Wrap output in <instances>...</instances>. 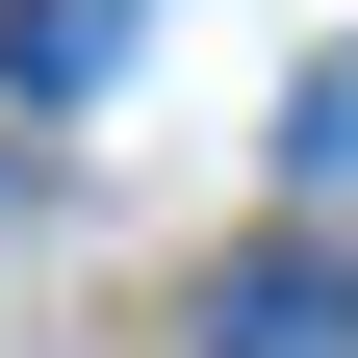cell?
Masks as SVG:
<instances>
[{
  "instance_id": "cell-1",
  "label": "cell",
  "mask_w": 358,
  "mask_h": 358,
  "mask_svg": "<svg viewBox=\"0 0 358 358\" xmlns=\"http://www.w3.org/2000/svg\"><path fill=\"white\" fill-rule=\"evenodd\" d=\"M205 358H358V307L307 282V256H231V282H205Z\"/></svg>"
},
{
  "instance_id": "cell-2",
  "label": "cell",
  "mask_w": 358,
  "mask_h": 358,
  "mask_svg": "<svg viewBox=\"0 0 358 358\" xmlns=\"http://www.w3.org/2000/svg\"><path fill=\"white\" fill-rule=\"evenodd\" d=\"M0 77H26V103H103L128 77V0H0Z\"/></svg>"
},
{
  "instance_id": "cell-3",
  "label": "cell",
  "mask_w": 358,
  "mask_h": 358,
  "mask_svg": "<svg viewBox=\"0 0 358 358\" xmlns=\"http://www.w3.org/2000/svg\"><path fill=\"white\" fill-rule=\"evenodd\" d=\"M282 179H358V52H307V103H282Z\"/></svg>"
}]
</instances>
